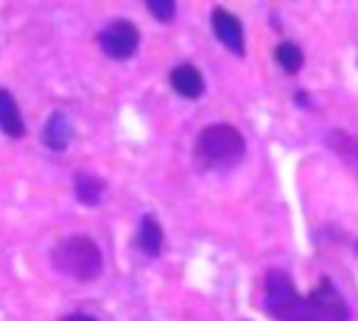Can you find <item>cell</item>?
I'll use <instances>...</instances> for the list:
<instances>
[{
	"label": "cell",
	"mask_w": 358,
	"mask_h": 321,
	"mask_svg": "<svg viewBox=\"0 0 358 321\" xmlns=\"http://www.w3.org/2000/svg\"><path fill=\"white\" fill-rule=\"evenodd\" d=\"M193 154H196L199 165L207 167V170H229L243 159L246 142H243V134L235 126L213 123V126L199 131Z\"/></svg>",
	"instance_id": "cell-1"
},
{
	"label": "cell",
	"mask_w": 358,
	"mask_h": 321,
	"mask_svg": "<svg viewBox=\"0 0 358 321\" xmlns=\"http://www.w3.org/2000/svg\"><path fill=\"white\" fill-rule=\"evenodd\" d=\"M347 301L336 290V285L324 276L308 296H296L277 321H347Z\"/></svg>",
	"instance_id": "cell-2"
},
{
	"label": "cell",
	"mask_w": 358,
	"mask_h": 321,
	"mask_svg": "<svg viewBox=\"0 0 358 321\" xmlns=\"http://www.w3.org/2000/svg\"><path fill=\"white\" fill-rule=\"evenodd\" d=\"M50 262L59 274H64L76 282H92L103 268L101 248L84 234H73V237L59 240L50 251Z\"/></svg>",
	"instance_id": "cell-3"
},
{
	"label": "cell",
	"mask_w": 358,
	"mask_h": 321,
	"mask_svg": "<svg viewBox=\"0 0 358 321\" xmlns=\"http://www.w3.org/2000/svg\"><path fill=\"white\" fill-rule=\"evenodd\" d=\"M140 33L129 20H115L98 33V45L109 59H129L137 50Z\"/></svg>",
	"instance_id": "cell-4"
},
{
	"label": "cell",
	"mask_w": 358,
	"mask_h": 321,
	"mask_svg": "<svg viewBox=\"0 0 358 321\" xmlns=\"http://www.w3.org/2000/svg\"><path fill=\"white\" fill-rule=\"evenodd\" d=\"M296 288L291 282V276L285 271H268L266 282H263V307L268 310L271 318H280L285 313V307L296 299Z\"/></svg>",
	"instance_id": "cell-5"
},
{
	"label": "cell",
	"mask_w": 358,
	"mask_h": 321,
	"mask_svg": "<svg viewBox=\"0 0 358 321\" xmlns=\"http://www.w3.org/2000/svg\"><path fill=\"white\" fill-rule=\"evenodd\" d=\"M213 31H215V36H218V42L224 45V47H229L235 56H243V25H241V20L232 14V11H227V8H213Z\"/></svg>",
	"instance_id": "cell-6"
},
{
	"label": "cell",
	"mask_w": 358,
	"mask_h": 321,
	"mask_svg": "<svg viewBox=\"0 0 358 321\" xmlns=\"http://www.w3.org/2000/svg\"><path fill=\"white\" fill-rule=\"evenodd\" d=\"M73 140V126L70 120L62 114V112H53L42 128V142L50 148V151H64Z\"/></svg>",
	"instance_id": "cell-7"
},
{
	"label": "cell",
	"mask_w": 358,
	"mask_h": 321,
	"mask_svg": "<svg viewBox=\"0 0 358 321\" xmlns=\"http://www.w3.org/2000/svg\"><path fill=\"white\" fill-rule=\"evenodd\" d=\"M171 87L182 95V98H199L204 92V78L193 64H179L171 73Z\"/></svg>",
	"instance_id": "cell-8"
},
{
	"label": "cell",
	"mask_w": 358,
	"mask_h": 321,
	"mask_svg": "<svg viewBox=\"0 0 358 321\" xmlns=\"http://www.w3.org/2000/svg\"><path fill=\"white\" fill-rule=\"evenodd\" d=\"M0 128H3L11 140H17V137L25 134V123H22L20 106H17V100L11 98V92H6V89H0Z\"/></svg>",
	"instance_id": "cell-9"
},
{
	"label": "cell",
	"mask_w": 358,
	"mask_h": 321,
	"mask_svg": "<svg viewBox=\"0 0 358 321\" xmlns=\"http://www.w3.org/2000/svg\"><path fill=\"white\" fill-rule=\"evenodd\" d=\"M327 145L350 170L358 173V137H352L347 131H330L327 134Z\"/></svg>",
	"instance_id": "cell-10"
},
{
	"label": "cell",
	"mask_w": 358,
	"mask_h": 321,
	"mask_svg": "<svg viewBox=\"0 0 358 321\" xmlns=\"http://www.w3.org/2000/svg\"><path fill=\"white\" fill-rule=\"evenodd\" d=\"M137 248L148 257H157L159 248H162V226L154 215H145L140 221V229H137Z\"/></svg>",
	"instance_id": "cell-11"
},
{
	"label": "cell",
	"mask_w": 358,
	"mask_h": 321,
	"mask_svg": "<svg viewBox=\"0 0 358 321\" xmlns=\"http://www.w3.org/2000/svg\"><path fill=\"white\" fill-rule=\"evenodd\" d=\"M101 195H103V179L87 176V173H78L76 176V198L81 204L95 207V204H101Z\"/></svg>",
	"instance_id": "cell-12"
},
{
	"label": "cell",
	"mask_w": 358,
	"mask_h": 321,
	"mask_svg": "<svg viewBox=\"0 0 358 321\" xmlns=\"http://www.w3.org/2000/svg\"><path fill=\"white\" fill-rule=\"evenodd\" d=\"M274 59H277V64H280L285 73H299V67H302V61H305L302 50H299L294 42H280L277 50H274Z\"/></svg>",
	"instance_id": "cell-13"
},
{
	"label": "cell",
	"mask_w": 358,
	"mask_h": 321,
	"mask_svg": "<svg viewBox=\"0 0 358 321\" xmlns=\"http://www.w3.org/2000/svg\"><path fill=\"white\" fill-rule=\"evenodd\" d=\"M148 11H151L157 20L171 22L173 14H176V3H173V0H148Z\"/></svg>",
	"instance_id": "cell-14"
},
{
	"label": "cell",
	"mask_w": 358,
	"mask_h": 321,
	"mask_svg": "<svg viewBox=\"0 0 358 321\" xmlns=\"http://www.w3.org/2000/svg\"><path fill=\"white\" fill-rule=\"evenodd\" d=\"M62 321H95L92 315H67V318H62Z\"/></svg>",
	"instance_id": "cell-15"
}]
</instances>
